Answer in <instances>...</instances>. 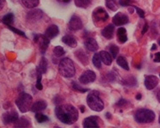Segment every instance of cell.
Instances as JSON below:
<instances>
[{
    "mask_svg": "<svg viewBox=\"0 0 160 128\" xmlns=\"http://www.w3.org/2000/svg\"><path fill=\"white\" fill-rule=\"evenodd\" d=\"M106 6L112 11H116L118 10L116 0H106Z\"/></svg>",
    "mask_w": 160,
    "mask_h": 128,
    "instance_id": "f546056e",
    "label": "cell"
},
{
    "mask_svg": "<svg viewBox=\"0 0 160 128\" xmlns=\"http://www.w3.org/2000/svg\"><path fill=\"white\" fill-rule=\"evenodd\" d=\"M93 22L96 24L98 25V27H100V25L104 23L108 19V15L106 12L103 8H97L93 12Z\"/></svg>",
    "mask_w": 160,
    "mask_h": 128,
    "instance_id": "8992f818",
    "label": "cell"
},
{
    "mask_svg": "<svg viewBox=\"0 0 160 128\" xmlns=\"http://www.w3.org/2000/svg\"><path fill=\"white\" fill-rule=\"evenodd\" d=\"M126 104H128V101L124 100V99H121V100L119 101L118 102L116 103V105L119 106V107H122V106H124Z\"/></svg>",
    "mask_w": 160,
    "mask_h": 128,
    "instance_id": "ab89813d",
    "label": "cell"
},
{
    "mask_svg": "<svg viewBox=\"0 0 160 128\" xmlns=\"http://www.w3.org/2000/svg\"><path fill=\"white\" fill-rule=\"evenodd\" d=\"M68 28L72 31H78V30H80L81 28H83V22L81 20V18L76 15L72 16V18L70 19Z\"/></svg>",
    "mask_w": 160,
    "mask_h": 128,
    "instance_id": "ba28073f",
    "label": "cell"
},
{
    "mask_svg": "<svg viewBox=\"0 0 160 128\" xmlns=\"http://www.w3.org/2000/svg\"><path fill=\"white\" fill-rule=\"evenodd\" d=\"M80 109H81V112H82V113H84V106H81V107H80Z\"/></svg>",
    "mask_w": 160,
    "mask_h": 128,
    "instance_id": "7dc6e473",
    "label": "cell"
},
{
    "mask_svg": "<svg viewBox=\"0 0 160 128\" xmlns=\"http://www.w3.org/2000/svg\"><path fill=\"white\" fill-rule=\"evenodd\" d=\"M55 114L59 121L66 125L73 124L78 119V111L74 106L70 104L58 106L55 108Z\"/></svg>",
    "mask_w": 160,
    "mask_h": 128,
    "instance_id": "6da1fadb",
    "label": "cell"
},
{
    "mask_svg": "<svg viewBox=\"0 0 160 128\" xmlns=\"http://www.w3.org/2000/svg\"><path fill=\"white\" fill-rule=\"evenodd\" d=\"M148 28H149V26H148V24L147 23H145V26H144V28H143L142 31H141V33H142V35H144V34H146V32H147V30H148Z\"/></svg>",
    "mask_w": 160,
    "mask_h": 128,
    "instance_id": "b9f144b4",
    "label": "cell"
},
{
    "mask_svg": "<svg viewBox=\"0 0 160 128\" xmlns=\"http://www.w3.org/2000/svg\"><path fill=\"white\" fill-rule=\"evenodd\" d=\"M159 26H160V23H159Z\"/></svg>",
    "mask_w": 160,
    "mask_h": 128,
    "instance_id": "f5cc1de1",
    "label": "cell"
},
{
    "mask_svg": "<svg viewBox=\"0 0 160 128\" xmlns=\"http://www.w3.org/2000/svg\"><path fill=\"white\" fill-rule=\"evenodd\" d=\"M43 16V12L41 10H33L29 11L27 15V18L28 21H31L32 22L40 20Z\"/></svg>",
    "mask_w": 160,
    "mask_h": 128,
    "instance_id": "9a60e30c",
    "label": "cell"
},
{
    "mask_svg": "<svg viewBox=\"0 0 160 128\" xmlns=\"http://www.w3.org/2000/svg\"><path fill=\"white\" fill-rule=\"evenodd\" d=\"M62 42L67 45L70 47H76L77 45H78V42H77L76 38L71 35H65L62 38Z\"/></svg>",
    "mask_w": 160,
    "mask_h": 128,
    "instance_id": "d6986e66",
    "label": "cell"
},
{
    "mask_svg": "<svg viewBox=\"0 0 160 128\" xmlns=\"http://www.w3.org/2000/svg\"><path fill=\"white\" fill-rule=\"evenodd\" d=\"M101 56L102 62H103L106 66H110L112 64V56L107 51H101L99 52Z\"/></svg>",
    "mask_w": 160,
    "mask_h": 128,
    "instance_id": "ffe728a7",
    "label": "cell"
},
{
    "mask_svg": "<svg viewBox=\"0 0 160 128\" xmlns=\"http://www.w3.org/2000/svg\"><path fill=\"white\" fill-rule=\"evenodd\" d=\"M158 121H159V123H160V115H159V118H158Z\"/></svg>",
    "mask_w": 160,
    "mask_h": 128,
    "instance_id": "816d5d0a",
    "label": "cell"
},
{
    "mask_svg": "<svg viewBox=\"0 0 160 128\" xmlns=\"http://www.w3.org/2000/svg\"><path fill=\"white\" fill-rule=\"evenodd\" d=\"M48 59L42 57L41 61H40V64H39V66L37 67V69L39 71H41L42 73H46L47 71H48Z\"/></svg>",
    "mask_w": 160,
    "mask_h": 128,
    "instance_id": "d4e9b609",
    "label": "cell"
},
{
    "mask_svg": "<svg viewBox=\"0 0 160 128\" xmlns=\"http://www.w3.org/2000/svg\"><path fill=\"white\" fill-rule=\"evenodd\" d=\"M155 119L154 112L146 108H141L136 111L134 114V120L139 124H147L152 123Z\"/></svg>",
    "mask_w": 160,
    "mask_h": 128,
    "instance_id": "5b68a950",
    "label": "cell"
},
{
    "mask_svg": "<svg viewBox=\"0 0 160 128\" xmlns=\"http://www.w3.org/2000/svg\"><path fill=\"white\" fill-rule=\"evenodd\" d=\"M132 3V0H119V4L122 5V7H126V6H129Z\"/></svg>",
    "mask_w": 160,
    "mask_h": 128,
    "instance_id": "74e56055",
    "label": "cell"
},
{
    "mask_svg": "<svg viewBox=\"0 0 160 128\" xmlns=\"http://www.w3.org/2000/svg\"><path fill=\"white\" fill-rule=\"evenodd\" d=\"M154 62L159 63L160 62V52H158L155 53V58H154Z\"/></svg>",
    "mask_w": 160,
    "mask_h": 128,
    "instance_id": "60d3db41",
    "label": "cell"
},
{
    "mask_svg": "<svg viewBox=\"0 0 160 128\" xmlns=\"http://www.w3.org/2000/svg\"><path fill=\"white\" fill-rule=\"evenodd\" d=\"M35 42L37 43L40 47V49H41V51L42 52V53L45 52L46 50L48 49L49 45V38H48L45 35H36L35 36Z\"/></svg>",
    "mask_w": 160,
    "mask_h": 128,
    "instance_id": "9c48e42d",
    "label": "cell"
},
{
    "mask_svg": "<svg viewBox=\"0 0 160 128\" xmlns=\"http://www.w3.org/2000/svg\"><path fill=\"white\" fill-rule=\"evenodd\" d=\"M22 3L26 8L33 9L38 6L40 4V0H22Z\"/></svg>",
    "mask_w": 160,
    "mask_h": 128,
    "instance_id": "cb8c5ba5",
    "label": "cell"
},
{
    "mask_svg": "<svg viewBox=\"0 0 160 128\" xmlns=\"http://www.w3.org/2000/svg\"><path fill=\"white\" fill-rule=\"evenodd\" d=\"M128 17L123 13H117L113 17V23L115 26H122L128 23Z\"/></svg>",
    "mask_w": 160,
    "mask_h": 128,
    "instance_id": "4fadbf2b",
    "label": "cell"
},
{
    "mask_svg": "<svg viewBox=\"0 0 160 128\" xmlns=\"http://www.w3.org/2000/svg\"><path fill=\"white\" fill-rule=\"evenodd\" d=\"M158 84V77L154 75H149L145 77V86L147 90H152Z\"/></svg>",
    "mask_w": 160,
    "mask_h": 128,
    "instance_id": "8fae6325",
    "label": "cell"
},
{
    "mask_svg": "<svg viewBox=\"0 0 160 128\" xmlns=\"http://www.w3.org/2000/svg\"><path fill=\"white\" fill-rule=\"evenodd\" d=\"M16 127H28L30 126V121L27 118H18V120L14 123Z\"/></svg>",
    "mask_w": 160,
    "mask_h": 128,
    "instance_id": "603a6c76",
    "label": "cell"
},
{
    "mask_svg": "<svg viewBox=\"0 0 160 128\" xmlns=\"http://www.w3.org/2000/svg\"><path fill=\"white\" fill-rule=\"evenodd\" d=\"M122 83L124 85H126V86L132 87L136 85V79L133 76H128V77H126L125 79L123 80Z\"/></svg>",
    "mask_w": 160,
    "mask_h": 128,
    "instance_id": "4dcf8cb0",
    "label": "cell"
},
{
    "mask_svg": "<svg viewBox=\"0 0 160 128\" xmlns=\"http://www.w3.org/2000/svg\"><path fill=\"white\" fill-rule=\"evenodd\" d=\"M97 78V75L94 71H92L91 70L85 71L81 76H79V82L82 84H89V83H93Z\"/></svg>",
    "mask_w": 160,
    "mask_h": 128,
    "instance_id": "52a82bcc",
    "label": "cell"
},
{
    "mask_svg": "<svg viewBox=\"0 0 160 128\" xmlns=\"http://www.w3.org/2000/svg\"><path fill=\"white\" fill-rule=\"evenodd\" d=\"M155 49H157V46L155 45V44H153L152 45V50H155Z\"/></svg>",
    "mask_w": 160,
    "mask_h": 128,
    "instance_id": "c3c4849f",
    "label": "cell"
},
{
    "mask_svg": "<svg viewBox=\"0 0 160 128\" xmlns=\"http://www.w3.org/2000/svg\"><path fill=\"white\" fill-rule=\"evenodd\" d=\"M48 107V104L44 100H38L35 101V103L32 105L31 111L34 113L41 112L46 109V107Z\"/></svg>",
    "mask_w": 160,
    "mask_h": 128,
    "instance_id": "ac0fdd59",
    "label": "cell"
},
{
    "mask_svg": "<svg viewBox=\"0 0 160 128\" xmlns=\"http://www.w3.org/2000/svg\"><path fill=\"white\" fill-rule=\"evenodd\" d=\"M158 44L160 45V38H159V40H158Z\"/></svg>",
    "mask_w": 160,
    "mask_h": 128,
    "instance_id": "f907efd6",
    "label": "cell"
},
{
    "mask_svg": "<svg viewBox=\"0 0 160 128\" xmlns=\"http://www.w3.org/2000/svg\"><path fill=\"white\" fill-rule=\"evenodd\" d=\"M157 98H158V101L160 102V90L158 92V94H157Z\"/></svg>",
    "mask_w": 160,
    "mask_h": 128,
    "instance_id": "f6af8a7d",
    "label": "cell"
},
{
    "mask_svg": "<svg viewBox=\"0 0 160 128\" xmlns=\"http://www.w3.org/2000/svg\"><path fill=\"white\" fill-rule=\"evenodd\" d=\"M134 10H136V11H137V13H138V15H139V17L140 18H145V12H144V11L143 10H141V9H139V8L136 7V6H134Z\"/></svg>",
    "mask_w": 160,
    "mask_h": 128,
    "instance_id": "f35d334b",
    "label": "cell"
},
{
    "mask_svg": "<svg viewBox=\"0 0 160 128\" xmlns=\"http://www.w3.org/2000/svg\"><path fill=\"white\" fill-rule=\"evenodd\" d=\"M53 53H54V55H55L56 57H61V56H63L66 53V52H65V50H64V48H63L62 47L57 46V47H55L54 49H53Z\"/></svg>",
    "mask_w": 160,
    "mask_h": 128,
    "instance_id": "836d02e7",
    "label": "cell"
},
{
    "mask_svg": "<svg viewBox=\"0 0 160 128\" xmlns=\"http://www.w3.org/2000/svg\"><path fill=\"white\" fill-rule=\"evenodd\" d=\"M2 21H3L4 24H6L7 26L12 25V23L14 22V15L12 13H9L6 16H4L3 19H2Z\"/></svg>",
    "mask_w": 160,
    "mask_h": 128,
    "instance_id": "f1b7e54d",
    "label": "cell"
},
{
    "mask_svg": "<svg viewBox=\"0 0 160 128\" xmlns=\"http://www.w3.org/2000/svg\"><path fill=\"white\" fill-rule=\"evenodd\" d=\"M114 33H115V25L114 24H108L105 27L102 31V35L104 38L110 40L113 38L114 36Z\"/></svg>",
    "mask_w": 160,
    "mask_h": 128,
    "instance_id": "e0dca14e",
    "label": "cell"
},
{
    "mask_svg": "<svg viewBox=\"0 0 160 128\" xmlns=\"http://www.w3.org/2000/svg\"><path fill=\"white\" fill-rule=\"evenodd\" d=\"M59 72L64 77L71 78L75 75L76 70L72 60L69 58H64L59 64Z\"/></svg>",
    "mask_w": 160,
    "mask_h": 128,
    "instance_id": "7a4b0ae2",
    "label": "cell"
},
{
    "mask_svg": "<svg viewBox=\"0 0 160 128\" xmlns=\"http://www.w3.org/2000/svg\"><path fill=\"white\" fill-rule=\"evenodd\" d=\"M8 28H10L11 30H12V31L14 32V33H16V34H18V35H22V36H23V37H26V36H25V34L23 33V32L21 31V30H19V29L15 28L14 27H12L11 25H9V26H8Z\"/></svg>",
    "mask_w": 160,
    "mask_h": 128,
    "instance_id": "8d00e7d4",
    "label": "cell"
},
{
    "mask_svg": "<svg viewBox=\"0 0 160 128\" xmlns=\"http://www.w3.org/2000/svg\"><path fill=\"white\" fill-rule=\"evenodd\" d=\"M92 0H74L76 6L79 8H88L91 4Z\"/></svg>",
    "mask_w": 160,
    "mask_h": 128,
    "instance_id": "4316f807",
    "label": "cell"
},
{
    "mask_svg": "<svg viewBox=\"0 0 160 128\" xmlns=\"http://www.w3.org/2000/svg\"><path fill=\"white\" fill-rule=\"evenodd\" d=\"M106 117L108 118V119H110V118H111V116H110V114H109V113H107V114H106Z\"/></svg>",
    "mask_w": 160,
    "mask_h": 128,
    "instance_id": "681fc988",
    "label": "cell"
},
{
    "mask_svg": "<svg viewBox=\"0 0 160 128\" xmlns=\"http://www.w3.org/2000/svg\"><path fill=\"white\" fill-rule=\"evenodd\" d=\"M102 121L98 116H90L85 118L83 121V126L84 127H99V123Z\"/></svg>",
    "mask_w": 160,
    "mask_h": 128,
    "instance_id": "30bf717a",
    "label": "cell"
},
{
    "mask_svg": "<svg viewBox=\"0 0 160 128\" xmlns=\"http://www.w3.org/2000/svg\"><path fill=\"white\" fill-rule=\"evenodd\" d=\"M75 55L78 58V59L79 60L80 62L84 65H88V56L86 55V53L83 51V50H78L75 52Z\"/></svg>",
    "mask_w": 160,
    "mask_h": 128,
    "instance_id": "7402d4cb",
    "label": "cell"
},
{
    "mask_svg": "<svg viewBox=\"0 0 160 128\" xmlns=\"http://www.w3.org/2000/svg\"><path fill=\"white\" fill-rule=\"evenodd\" d=\"M117 38L120 43H125L128 41V36H127V30L125 28H119L117 30Z\"/></svg>",
    "mask_w": 160,
    "mask_h": 128,
    "instance_id": "44dd1931",
    "label": "cell"
},
{
    "mask_svg": "<svg viewBox=\"0 0 160 128\" xmlns=\"http://www.w3.org/2000/svg\"><path fill=\"white\" fill-rule=\"evenodd\" d=\"M5 4H6L5 0H0V11H2V9L4 7Z\"/></svg>",
    "mask_w": 160,
    "mask_h": 128,
    "instance_id": "7bdbcfd3",
    "label": "cell"
},
{
    "mask_svg": "<svg viewBox=\"0 0 160 128\" xmlns=\"http://www.w3.org/2000/svg\"><path fill=\"white\" fill-rule=\"evenodd\" d=\"M84 47L90 52H96L98 49V44L94 38H87L84 41Z\"/></svg>",
    "mask_w": 160,
    "mask_h": 128,
    "instance_id": "5bb4252c",
    "label": "cell"
},
{
    "mask_svg": "<svg viewBox=\"0 0 160 128\" xmlns=\"http://www.w3.org/2000/svg\"><path fill=\"white\" fill-rule=\"evenodd\" d=\"M87 104L91 110L96 112H101L104 108V103L99 96V92L91 91L87 96Z\"/></svg>",
    "mask_w": 160,
    "mask_h": 128,
    "instance_id": "3957f363",
    "label": "cell"
},
{
    "mask_svg": "<svg viewBox=\"0 0 160 128\" xmlns=\"http://www.w3.org/2000/svg\"><path fill=\"white\" fill-rule=\"evenodd\" d=\"M72 88L74 89V90H78V91H80V92H82V93H84V92H86V91L89 90L88 89H83L82 87L78 86L75 82H73V83H72Z\"/></svg>",
    "mask_w": 160,
    "mask_h": 128,
    "instance_id": "d590c367",
    "label": "cell"
},
{
    "mask_svg": "<svg viewBox=\"0 0 160 128\" xmlns=\"http://www.w3.org/2000/svg\"><path fill=\"white\" fill-rule=\"evenodd\" d=\"M116 62L118 64V66H120L122 68H123L126 71H129V66L128 63L127 61V59L123 57V56H120L116 59Z\"/></svg>",
    "mask_w": 160,
    "mask_h": 128,
    "instance_id": "484cf974",
    "label": "cell"
},
{
    "mask_svg": "<svg viewBox=\"0 0 160 128\" xmlns=\"http://www.w3.org/2000/svg\"><path fill=\"white\" fill-rule=\"evenodd\" d=\"M16 104L22 113H27L28 111L31 110L33 105V98L28 93L22 92L16 100Z\"/></svg>",
    "mask_w": 160,
    "mask_h": 128,
    "instance_id": "277c9868",
    "label": "cell"
},
{
    "mask_svg": "<svg viewBox=\"0 0 160 128\" xmlns=\"http://www.w3.org/2000/svg\"><path fill=\"white\" fill-rule=\"evenodd\" d=\"M35 119L39 123H43V122H46V121H48L49 120L47 115L42 114L41 112H37L35 114Z\"/></svg>",
    "mask_w": 160,
    "mask_h": 128,
    "instance_id": "1f68e13d",
    "label": "cell"
},
{
    "mask_svg": "<svg viewBox=\"0 0 160 128\" xmlns=\"http://www.w3.org/2000/svg\"><path fill=\"white\" fill-rule=\"evenodd\" d=\"M141 97H142V95H141V94H137V96H136V99H137V100H140V99H141Z\"/></svg>",
    "mask_w": 160,
    "mask_h": 128,
    "instance_id": "ee69618b",
    "label": "cell"
},
{
    "mask_svg": "<svg viewBox=\"0 0 160 128\" xmlns=\"http://www.w3.org/2000/svg\"><path fill=\"white\" fill-rule=\"evenodd\" d=\"M92 62H93V65H94L98 69L102 68V59L99 52L95 53L94 56H93V58H92Z\"/></svg>",
    "mask_w": 160,
    "mask_h": 128,
    "instance_id": "83f0119b",
    "label": "cell"
},
{
    "mask_svg": "<svg viewBox=\"0 0 160 128\" xmlns=\"http://www.w3.org/2000/svg\"><path fill=\"white\" fill-rule=\"evenodd\" d=\"M59 29L58 28V26L56 25L52 24L50 25L48 28L46 29L45 31V35L49 39H52L56 37L57 35H59Z\"/></svg>",
    "mask_w": 160,
    "mask_h": 128,
    "instance_id": "2e32d148",
    "label": "cell"
},
{
    "mask_svg": "<svg viewBox=\"0 0 160 128\" xmlns=\"http://www.w3.org/2000/svg\"><path fill=\"white\" fill-rule=\"evenodd\" d=\"M109 53L111 54V56L115 59L117 57V54L119 53V47L115 45H111L109 47Z\"/></svg>",
    "mask_w": 160,
    "mask_h": 128,
    "instance_id": "e575fe53",
    "label": "cell"
},
{
    "mask_svg": "<svg viewBox=\"0 0 160 128\" xmlns=\"http://www.w3.org/2000/svg\"><path fill=\"white\" fill-rule=\"evenodd\" d=\"M18 120V114L14 110L6 112L3 114V121L4 124H11L15 123Z\"/></svg>",
    "mask_w": 160,
    "mask_h": 128,
    "instance_id": "7c38bea8",
    "label": "cell"
},
{
    "mask_svg": "<svg viewBox=\"0 0 160 128\" xmlns=\"http://www.w3.org/2000/svg\"><path fill=\"white\" fill-rule=\"evenodd\" d=\"M60 1H62L63 3H69L72 0H60Z\"/></svg>",
    "mask_w": 160,
    "mask_h": 128,
    "instance_id": "bcb514c9",
    "label": "cell"
},
{
    "mask_svg": "<svg viewBox=\"0 0 160 128\" xmlns=\"http://www.w3.org/2000/svg\"><path fill=\"white\" fill-rule=\"evenodd\" d=\"M42 71L37 69V82H36L35 87H36V89L38 90H42V88H43L42 84Z\"/></svg>",
    "mask_w": 160,
    "mask_h": 128,
    "instance_id": "d6a6232c",
    "label": "cell"
}]
</instances>
